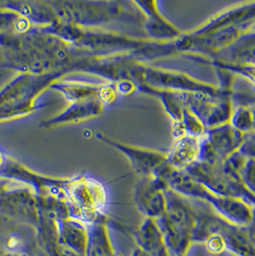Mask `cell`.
<instances>
[{
    "label": "cell",
    "mask_w": 255,
    "mask_h": 256,
    "mask_svg": "<svg viewBox=\"0 0 255 256\" xmlns=\"http://www.w3.org/2000/svg\"><path fill=\"white\" fill-rule=\"evenodd\" d=\"M230 124L233 128L242 132L243 134H246L250 132H254V108L246 106H240L234 108L230 120Z\"/></svg>",
    "instance_id": "obj_24"
},
{
    "label": "cell",
    "mask_w": 255,
    "mask_h": 256,
    "mask_svg": "<svg viewBox=\"0 0 255 256\" xmlns=\"http://www.w3.org/2000/svg\"><path fill=\"white\" fill-rule=\"evenodd\" d=\"M60 238L68 248L75 252H84L86 244V233L82 224L70 219H60L57 221Z\"/></svg>",
    "instance_id": "obj_22"
},
{
    "label": "cell",
    "mask_w": 255,
    "mask_h": 256,
    "mask_svg": "<svg viewBox=\"0 0 255 256\" xmlns=\"http://www.w3.org/2000/svg\"><path fill=\"white\" fill-rule=\"evenodd\" d=\"M145 16V30L149 40L158 42H172L182 36V32L163 16L158 1H134Z\"/></svg>",
    "instance_id": "obj_12"
},
{
    "label": "cell",
    "mask_w": 255,
    "mask_h": 256,
    "mask_svg": "<svg viewBox=\"0 0 255 256\" xmlns=\"http://www.w3.org/2000/svg\"><path fill=\"white\" fill-rule=\"evenodd\" d=\"M178 94L184 105L198 117L206 130L230 123L234 110L230 94Z\"/></svg>",
    "instance_id": "obj_9"
},
{
    "label": "cell",
    "mask_w": 255,
    "mask_h": 256,
    "mask_svg": "<svg viewBox=\"0 0 255 256\" xmlns=\"http://www.w3.org/2000/svg\"><path fill=\"white\" fill-rule=\"evenodd\" d=\"M182 127L186 136L194 138H204L208 130L198 117L195 116L189 108H187L186 106L182 117Z\"/></svg>",
    "instance_id": "obj_27"
},
{
    "label": "cell",
    "mask_w": 255,
    "mask_h": 256,
    "mask_svg": "<svg viewBox=\"0 0 255 256\" xmlns=\"http://www.w3.org/2000/svg\"><path fill=\"white\" fill-rule=\"evenodd\" d=\"M240 151L248 158H255V130L244 134L243 145Z\"/></svg>",
    "instance_id": "obj_29"
},
{
    "label": "cell",
    "mask_w": 255,
    "mask_h": 256,
    "mask_svg": "<svg viewBox=\"0 0 255 256\" xmlns=\"http://www.w3.org/2000/svg\"><path fill=\"white\" fill-rule=\"evenodd\" d=\"M104 108L106 106L98 99L73 102L58 116L44 121L42 126L44 128H54L66 124L82 123V121L100 116L104 112Z\"/></svg>",
    "instance_id": "obj_14"
},
{
    "label": "cell",
    "mask_w": 255,
    "mask_h": 256,
    "mask_svg": "<svg viewBox=\"0 0 255 256\" xmlns=\"http://www.w3.org/2000/svg\"><path fill=\"white\" fill-rule=\"evenodd\" d=\"M58 22L93 29L118 18L123 7L116 1H50Z\"/></svg>",
    "instance_id": "obj_5"
},
{
    "label": "cell",
    "mask_w": 255,
    "mask_h": 256,
    "mask_svg": "<svg viewBox=\"0 0 255 256\" xmlns=\"http://www.w3.org/2000/svg\"><path fill=\"white\" fill-rule=\"evenodd\" d=\"M204 138L184 136L174 140L166 152V162L176 170H187L200 160Z\"/></svg>",
    "instance_id": "obj_17"
},
{
    "label": "cell",
    "mask_w": 255,
    "mask_h": 256,
    "mask_svg": "<svg viewBox=\"0 0 255 256\" xmlns=\"http://www.w3.org/2000/svg\"><path fill=\"white\" fill-rule=\"evenodd\" d=\"M138 242L141 248L150 256H169L163 235L154 219L147 218L138 233Z\"/></svg>",
    "instance_id": "obj_21"
},
{
    "label": "cell",
    "mask_w": 255,
    "mask_h": 256,
    "mask_svg": "<svg viewBox=\"0 0 255 256\" xmlns=\"http://www.w3.org/2000/svg\"><path fill=\"white\" fill-rule=\"evenodd\" d=\"M64 76L62 73H20L0 90V123L28 116L40 108V95Z\"/></svg>",
    "instance_id": "obj_3"
},
{
    "label": "cell",
    "mask_w": 255,
    "mask_h": 256,
    "mask_svg": "<svg viewBox=\"0 0 255 256\" xmlns=\"http://www.w3.org/2000/svg\"><path fill=\"white\" fill-rule=\"evenodd\" d=\"M103 86L104 82L78 79L73 77V74H71L52 84L50 90L58 92L70 103H73L90 99L100 100Z\"/></svg>",
    "instance_id": "obj_16"
},
{
    "label": "cell",
    "mask_w": 255,
    "mask_h": 256,
    "mask_svg": "<svg viewBox=\"0 0 255 256\" xmlns=\"http://www.w3.org/2000/svg\"><path fill=\"white\" fill-rule=\"evenodd\" d=\"M96 138L121 152L140 178L154 175L166 162V152L128 145L106 136L101 132L96 134Z\"/></svg>",
    "instance_id": "obj_10"
},
{
    "label": "cell",
    "mask_w": 255,
    "mask_h": 256,
    "mask_svg": "<svg viewBox=\"0 0 255 256\" xmlns=\"http://www.w3.org/2000/svg\"><path fill=\"white\" fill-rule=\"evenodd\" d=\"M66 190L72 218L93 220L106 206V187L95 176L82 174L68 178Z\"/></svg>",
    "instance_id": "obj_6"
},
{
    "label": "cell",
    "mask_w": 255,
    "mask_h": 256,
    "mask_svg": "<svg viewBox=\"0 0 255 256\" xmlns=\"http://www.w3.org/2000/svg\"><path fill=\"white\" fill-rule=\"evenodd\" d=\"M0 50L5 68L33 75H71L88 54L36 26L24 33L0 34Z\"/></svg>",
    "instance_id": "obj_1"
},
{
    "label": "cell",
    "mask_w": 255,
    "mask_h": 256,
    "mask_svg": "<svg viewBox=\"0 0 255 256\" xmlns=\"http://www.w3.org/2000/svg\"><path fill=\"white\" fill-rule=\"evenodd\" d=\"M211 58L230 64H255V30L242 36L232 46Z\"/></svg>",
    "instance_id": "obj_20"
},
{
    "label": "cell",
    "mask_w": 255,
    "mask_h": 256,
    "mask_svg": "<svg viewBox=\"0 0 255 256\" xmlns=\"http://www.w3.org/2000/svg\"><path fill=\"white\" fill-rule=\"evenodd\" d=\"M167 206L162 216L156 222L162 233L169 254L184 256L198 224V214L180 195L168 189Z\"/></svg>",
    "instance_id": "obj_4"
},
{
    "label": "cell",
    "mask_w": 255,
    "mask_h": 256,
    "mask_svg": "<svg viewBox=\"0 0 255 256\" xmlns=\"http://www.w3.org/2000/svg\"><path fill=\"white\" fill-rule=\"evenodd\" d=\"M138 90L151 88L156 90H167L182 94H204L219 95V88L210 84L198 81L184 73L172 70L151 68L143 62L140 66V76L136 82ZM230 94V92H228Z\"/></svg>",
    "instance_id": "obj_7"
},
{
    "label": "cell",
    "mask_w": 255,
    "mask_h": 256,
    "mask_svg": "<svg viewBox=\"0 0 255 256\" xmlns=\"http://www.w3.org/2000/svg\"><path fill=\"white\" fill-rule=\"evenodd\" d=\"M4 8V1H0V10Z\"/></svg>",
    "instance_id": "obj_30"
},
{
    "label": "cell",
    "mask_w": 255,
    "mask_h": 256,
    "mask_svg": "<svg viewBox=\"0 0 255 256\" xmlns=\"http://www.w3.org/2000/svg\"><path fill=\"white\" fill-rule=\"evenodd\" d=\"M44 29L94 57L126 55L142 62L156 58L160 44L158 42L151 40L132 38L112 31L81 28L60 22Z\"/></svg>",
    "instance_id": "obj_2"
},
{
    "label": "cell",
    "mask_w": 255,
    "mask_h": 256,
    "mask_svg": "<svg viewBox=\"0 0 255 256\" xmlns=\"http://www.w3.org/2000/svg\"><path fill=\"white\" fill-rule=\"evenodd\" d=\"M167 186L156 176L140 178L134 190L136 206L147 218H160L167 206Z\"/></svg>",
    "instance_id": "obj_11"
},
{
    "label": "cell",
    "mask_w": 255,
    "mask_h": 256,
    "mask_svg": "<svg viewBox=\"0 0 255 256\" xmlns=\"http://www.w3.org/2000/svg\"><path fill=\"white\" fill-rule=\"evenodd\" d=\"M44 178V176L12 158L0 145V178L18 182L36 189L42 184Z\"/></svg>",
    "instance_id": "obj_19"
},
{
    "label": "cell",
    "mask_w": 255,
    "mask_h": 256,
    "mask_svg": "<svg viewBox=\"0 0 255 256\" xmlns=\"http://www.w3.org/2000/svg\"><path fill=\"white\" fill-rule=\"evenodd\" d=\"M254 108V130H255V108Z\"/></svg>",
    "instance_id": "obj_31"
},
{
    "label": "cell",
    "mask_w": 255,
    "mask_h": 256,
    "mask_svg": "<svg viewBox=\"0 0 255 256\" xmlns=\"http://www.w3.org/2000/svg\"><path fill=\"white\" fill-rule=\"evenodd\" d=\"M248 160V158L244 156L241 151L236 152L226 158L222 162L224 171L237 180H241V175L243 173L246 164Z\"/></svg>",
    "instance_id": "obj_26"
},
{
    "label": "cell",
    "mask_w": 255,
    "mask_h": 256,
    "mask_svg": "<svg viewBox=\"0 0 255 256\" xmlns=\"http://www.w3.org/2000/svg\"><path fill=\"white\" fill-rule=\"evenodd\" d=\"M211 64L215 66V68L226 70L232 73L233 75H240L246 81L250 82L252 86L255 88V64H230L212 58Z\"/></svg>",
    "instance_id": "obj_25"
},
{
    "label": "cell",
    "mask_w": 255,
    "mask_h": 256,
    "mask_svg": "<svg viewBox=\"0 0 255 256\" xmlns=\"http://www.w3.org/2000/svg\"><path fill=\"white\" fill-rule=\"evenodd\" d=\"M34 25L22 16L5 7L0 10V34L4 33H24Z\"/></svg>",
    "instance_id": "obj_23"
},
{
    "label": "cell",
    "mask_w": 255,
    "mask_h": 256,
    "mask_svg": "<svg viewBox=\"0 0 255 256\" xmlns=\"http://www.w3.org/2000/svg\"><path fill=\"white\" fill-rule=\"evenodd\" d=\"M208 204L224 222L239 228H248L254 219V206L242 198L212 195Z\"/></svg>",
    "instance_id": "obj_13"
},
{
    "label": "cell",
    "mask_w": 255,
    "mask_h": 256,
    "mask_svg": "<svg viewBox=\"0 0 255 256\" xmlns=\"http://www.w3.org/2000/svg\"><path fill=\"white\" fill-rule=\"evenodd\" d=\"M244 138V134L233 128L230 123L208 128L204 136L209 146L222 160L241 150Z\"/></svg>",
    "instance_id": "obj_18"
},
{
    "label": "cell",
    "mask_w": 255,
    "mask_h": 256,
    "mask_svg": "<svg viewBox=\"0 0 255 256\" xmlns=\"http://www.w3.org/2000/svg\"><path fill=\"white\" fill-rule=\"evenodd\" d=\"M187 171L212 194L220 197L242 198L255 208V198L244 187L242 180L226 174L222 163L209 165L197 162Z\"/></svg>",
    "instance_id": "obj_8"
},
{
    "label": "cell",
    "mask_w": 255,
    "mask_h": 256,
    "mask_svg": "<svg viewBox=\"0 0 255 256\" xmlns=\"http://www.w3.org/2000/svg\"><path fill=\"white\" fill-rule=\"evenodd\" d=\"M241 180L248 191L255 198V158H248L241 175Z\"/></svg>",
    "instance_id": "obj_28"
},
{
    "label": "cell",
    "mask_w": 255,
    "mask_h": 256,
    "mask_svg": "<svg viewBox=\"0 0 255 256\" xmlns=\"http://www.w3.org/2000/svg\"><path fill=\"white\" fill-rule=\"evenodd\" d=\"M4 7L36 27L46 28L58 22L50 1H4Z\"/></svg>",
    "instance_id": "obj_15"
}]
</instances>
